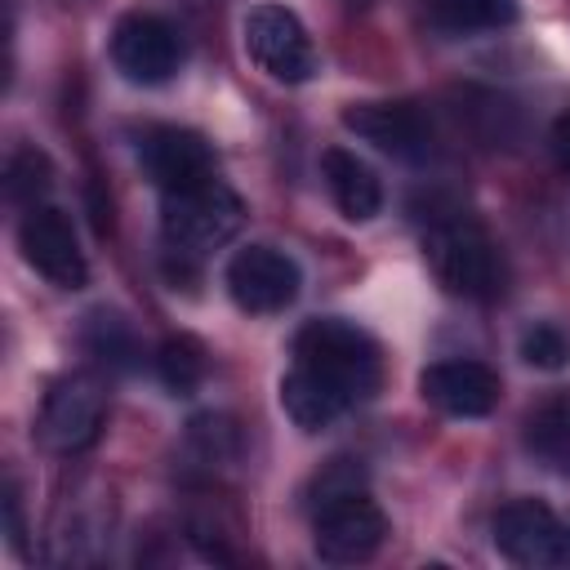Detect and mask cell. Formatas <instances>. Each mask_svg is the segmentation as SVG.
<instances>
[{"mask_svg":"<svg viewBox=\"0 0 570 570\" xmlns=\"http://www.w3.org/2000/svg\"><path fill=\"white\" fill-rule=\"evenodd\" d=\"M240 218H245L240 196L218 178H209L200 187H187V191H169L160 200L165 245L183 258H205L218 245H227L240 232Z\"/></svg>","mask_w":570,"mask_h":570,"instance_id":"3957f363","label":"cell"},{"mask_svg":"<svg viewBox=\"0 0 570 570\" xmlns=\"http://www.w3.org/2000/svg\"><path fill=\"white\" fill-rule=\"evenodd\" d=\"M321 174H325V187H330L334 205L343 209V218L365 223V218L379 214V205H383V187H379L374 169H370L356 151L330 147V151L321 156Z\"/></svg>","mask_w":570,"mask_h":570,"instance_id":"5bb4252c","label":"cell"},{"mask_svg":"<svg viewBox=\"0 0 570 570\" xmlns=\"http://www.w3.org/2000/svg\"><path fill=\"white\" fill-rule=\"evenodd\" d=\"M525 450L543 468L570 472V401H543L525 419Z\"/></svg>","mask_w":570,"mask_h":570,"instance_id":"2e32d148","label":"cell"},{"mask_svg":"<svg viewBox=\"0 0 570 570\" xmlns=\"http://www.w3.org/2000/svg\"><path fill=\"white\" fill-rule=\"evenodd\" d=\"M552 156H557V165L570 174V111L566 116H557V125H552Z\"/></svg>","mask_w":570,"mask_h":570,"instance_id":"7402d4cb","label":"cell"},{"mask_svg":"<svg viewBox=\"0 0 570 570\" xmlns=\"http://www.w3.org/2000/svg\"><path fill=\"white\" fill-rule=\"evenodd\" d=\"M294 365L303 374H312L325 392H334L347 410L370 401L379 387V347L365 330H356L352 321L325 316V321H307L294 334Z\"/></svg>","mask_w":570,"mask_h":570,"instance_id":"6da1fadb","label":"cell"},{"mask_svg":"<svg viewBox=\"0 0 570 570\" xmlns=\"http://www.w3.org/2000/svg\"><path fill=\"white\" fill-rule=\"evenodd\" d=\"M111 62L134 85H165L183 62V40L160 13H125L111 31Z\"/></svg>","mask_w":570,"mask_h":570,"instance_id":"9c48e42d","label":"cell"},{"mask_svg":"<svg viewBox=\"0 0 570 570\" xmlns=\"http://www.w3.org/2000/svg\"><path fill=\"white\" fill-rule=\"evenodd\" d=\"M343 125L396 160H423L432 151V125L414 102H356L343 111Z\"/></svg>","mask_w":570,"mask_h":570,"instance_id":"7c38bea8","label":"cell"},{"mask_svg":"<svg viewBox=\"0 0 570 570\" xmlns=\"http://www.w3.org/2000/svg\"><path fill=\"white\" fill-rule=\"evenodd\" d=\"M352 4H356V0H352Z\"/></svg>","mask_w":570,"mask_h":570,"instance_id":"603a6c76","label":"cell"},{"mask_svg":"<svg viewBox=\"0 0 570 570\" xmlns=\"http://www.w3.org/2000/svg\"><path fill=\"white\" fill-rule=\"evenodd\" d=\"M245 31V53L258 62V71H267L281 85H303L316 71V49L307 27L298 22V13H289L285 4H254L240 22Z\"/></svg>","mask_w":570,"mask_h":570,"instance_id":"5b68a950","label":"cell"},{"mask_svg":"<svg viewBox=\"0 0 570 570\" xmlns=\"http://www.w3.org/2000/svg\"><path fill=\"white\" fill-rule=\"evenodd\" d=\"M227 294L240 312H254V316H272V312H285L294 298H298V263L276 249V245H245L232 254L227 272Z\"/></svg>","mask_w":570,"mask_h":570,"instance_id":"8992f818","label":"cell"},{"mask_svg":"<svg viewBox=\"0 0 570 570\" xmlns=\"http://www.w3.org/2000/svg\"><path fill=\"white\" fill-rule=\"evenodd\" d=\"M566 356H570V338L557 325L539 321V325H530L521 334V361L525 365H534V370H561Z\"/></svg>","mask_w":570,"mask_h":570,"instance_id":"44dd1931","label":"cell"},{"mask_svg":"<svg viewBox=\"0 0 570 570\" xmlns=\"http://www.w3.org/2000/svg\"><path fill=\"white\" fill-rule=\"evenodd\" d=\"M423 254L454 298L490 303L503 294V254L485 236V227L468 218H445L423 236Z\"/></svg>","mask_w":570,"mask_h":570,"instance_id":"7a4b0ae2","label":"cell"},{"mask_svg":"<svg viewBox=\"0 0 570 570\" xmlns=\"http://www.w3.org/2000/svg\"><path fill=\"white\" fill-rule=\"evenodd\" d=\"M102 414H107V405H102L98 383L85 379V374H71V379L49 387V396L40 405L36 436L53 454H76V450L94 445V436L102 428Z\"/></svg>","mask_w":570,"mask_h":570,"instance_id":"30bf717a","label":"cell"},{"mask_svg":"<svg viewBox=\"0 0 570 570\" xmlns=\"http://www.w3.org/2000/svg\"><path fill=\"white\" fill-rule=\"evenodd\" d=\"M387 534L383 508L361 490H338L325 499H312V543L316 557L330 566H356L379 552Z\"/></svg>","mask_w":570,"mask_h":570,"instance_id":"277c9868","label":"cell"},{"mask_svg":"<svg viewBox=\"0 0 570 570\" xmlns=\"http://www.w3.org/2000/svg\"><path fill=\"white\" fill-rule=\"evenodd\" d=\"M49 178H53V169H49V156L45 151H36V147H22V151H13L9 156V165H4V191H9V200L13 205H40V196L49 191Z\"/></svg>","mask_w":570,"mask_h":570,"instance_id":"d6986e66","label":"cell"},{"mask_svg":"<svg viewBox=\"0 0 570 570\" xmlns=\"http://www.w3.org/2000/svg\"><path fill=\"white\" fill-rule=\"evenodd\" d=\"M18 245H22V258L45 276L53 281L58 289H80L89 281V263L80 254V240H76V227L62 209L53 205H31L18 223Z\"/></svg>","mask_w":570,"mask_h":570,"instance_id":"ba28073f","label":"cell"},{"mask_svg":"<svg viewBox=\"0 0 570 570\" xmlns=\"http://www.w3.org/2000/svg\"><path fill=\"white\" fill-rule=\"evenodd\" d=\"M138 156H142L147 178L160 187V196L187 191V187H200V183L218 178V174H214V151H209V142H205L196 129L156 125V129L142 134Z\"/></svg>","mask_w":570,"mask_h":570,"instance_id":"8fae6325","label":"cell"},{"mask_svg":"<svg viewBox=\"0 0 570 570\" xmlns=\"http://www.w3.org/2000/svg\"><path fill=\"white\" fill-rule=\"evenodd\" d=\"M419 392L450 419H485L499 405V374L481 361H436L419 374Z\"/></svg>","mask_w":570,"mask_h":570,"instance_id":"4fadbf2b","label":"cell"},{"mask_svg":"<svg viewBox=\"0 0 570 570\" xmlns=\"http://www.w3.org/2000/svg\"><path fill=\"white\" fill-rule=\"evenodd\" d=\"M281 410L289 414L294 428H303V432H321V428H330L347 405H343L334 392H325L312 374H303L298 365H289V374L281 379Z\"/></svg>","mask_w":570,"mask_h":570,"instance_id":"9a60e30c","label":"cell"},{"mask_svg":"<svg viewBox=\"0 0 570 570\" xmlns=\"http://www.w3.org/2000/svg\"><path fill=\"white\" fill-rule=\"evenodd\" d=\"M85 347H89L102 365H111V370H129L134 356H138V343H134L129 325H125L116 312H94V316H89V325H85Z\"/></svg>","mask_w":570,"mask_h":570,"instance_id":"ac0fdd59","label":"cell"},{"mask_svg":"<svg viewBox=\"0 0 570 570\" xmlns=\"http://www.w3.org/2000/svg\"><path fill=\"white\" fill-rule=\"evenodd\" d=\"M494 548L517 566H570V525L539 499H512L494 512Z\"/></svg>","mask_w":570,"mask_h":570,"instance_id":"52a82bcc","label":"cell"},{"mask_svg":"<svg viewBox=\"0 0 570 570\" xmlns=\"http://www.w3.org/2000/svg\"><path fill=\"white\" fill-rule=\"evenodd\" d=\"M423 13L441 31H499L517 22V0H423Z\"/></svg>","mask_w":570,"mask_h":570,"instance_id":"e0dca14e","label":"cell"},{"mask_svg":"<svg viewBox=\"0 0 570 570\" xmlns=\"http://www.w3.org/2000/svg\"><path fill=\"white\" fill-rule=\"evenodd\" d=\"M156 374L169 392L187 396L200 379H205V347L196 338H169L160 352H156Z\"/></svg>","mask_w":570,"mask_h":570,"instance_id":"ffe728a7","label":"cell"}]
</instances>
